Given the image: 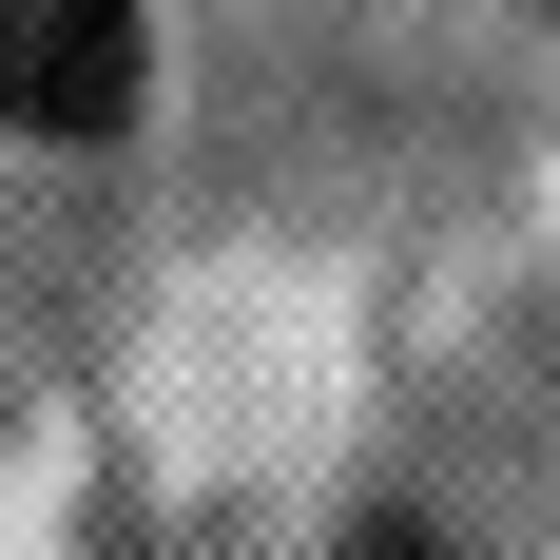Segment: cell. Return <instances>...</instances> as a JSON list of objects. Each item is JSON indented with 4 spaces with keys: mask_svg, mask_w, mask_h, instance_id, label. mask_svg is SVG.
Masks as SVG:
<instances>
[{
    "mask_svg": "<svg viewBox=\"0 0 560 560\" xmlns=\"http://www.w3.org/2000/svg\"><path fill=\"white\" fill-rule=\"evenodd\" d=\"M136 116V0H0V136H116Z\"/></svg>",
    "mask_w": 560,
    "mask_h": 560,
    "instance_id": "6da1fadb",
    "label": "cell"
}]
</instances>
